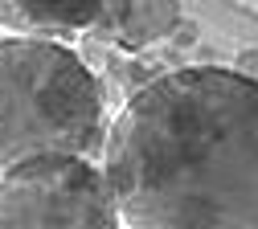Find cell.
I'll use <instances>...</instances> for the list:
<instances>
[{"instance_id": "obj_1", "label": "cell", "mask_w": 258, "mask_h": 229, "mask_svg": "<svg viewBox=\"0 0 258 229\" xmlns=\"http://www.w3.org/2000/svg\"><path fill=\"white\" fill-rule=\"evenodd\" d=\"M103 176L127 229H258V78H148L107 127Z\"/></svg>"}, {"instance_id": "obj_2", "label": "cell", "mask_w": 258, "mask_h": 229, "mask_svg": "<svg viewBox=\"0 0 258 229\" xmlns=\"http://www.w3.org/2000/svg\"><path fill=\"white\" fill-rule=\"evenodd\" d=\"M103 119V82L66 41L0 37V172L37 156H94Z\"/></svg>"}, {"instance_id": "obj_3", "label": "cell", "mask_w": 258, "mask_h": 229, "mask_svg": "<svg viewBox=\"0 0 258 229\" xmlns=\"http://www.w3.org/2000/svg\"><path fill=\"white\" fill-rule=\"evenodd\" d=\"M0 229H119V209L90 156H37L0 172Z\"/></svg>"}, {"instance_id": "obj_4", "label": "cell", "mask_w": 258, "mask_h": 229, "mask_svg": "<svg viewBox=\"0 0 258 229\" xmlns=\"http://www.w3.org/2000/svg\"><path fill=\"white\" fill-rule=\"evenodd\" d=\"M176 29H180V0H107L90 33L123 53H144L168 41Z\"/></svg>"}, {"instance_id": "obj_5", "label": "cell", "mask_w": 258, "mask_h": 229, "mask_svg": "<svg viewBox=\"0 0 258 229\" xmlns=\"http://www.w3.org/2000/svg\"><path fill=\"white\" fill-rule=\"evenodd\" d=\"M107 0H0V29L17 37H78L90 33Z\"/></svg>"}, {"instance_id": "obj_6", "label": "cell", "mask_w": 258, "mask_h": 229, "mask_svg": "<svg viewBox=\"0 0 258 229\" xmlns=\"http://www.w3.org/2000/svg\"><path fill=\"white\" fill-rule=\"evenodd\" d=\"M234 70L246 74V78H258V49H242V53L234 57Z\"/></svg>"}]
</instances>
